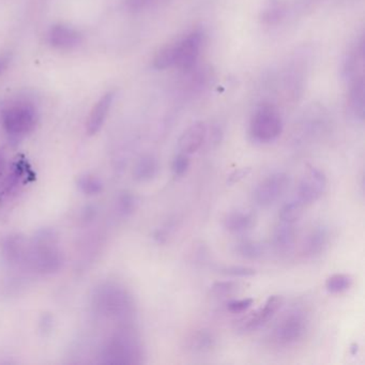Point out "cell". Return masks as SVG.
<instances>
[{
  "instance_id": "f1b7e54d",
  "label": "cell",
  "mask_w": 365,
  "mask_h": 365,
  "mask_svg": "<svg viewBox=\"0 0 365 365\" xmlns=\"http://www.w3.org/2000/svg\"><path fill=\"white\" fill-rule=\"evenodd\" d=\"M190 155L179 153L172 162V172L175 177H182L190 168Z\"/></svg>"
},
{
  "instance_id": "f546056e",
  "label": "cell",
  "mask_w": 365,
  "mask_h": 365,
  "mask_svg": "<svg viewBox=\"0 0 365 365\" xmlns=\"http://www.w3.org/2000/svg\"><path fill=\"white\" fill-rule=\"evenodd\" d=\"M254 300L252 298L235 299L230 301L226 305L230 313L239 314L249 309L253 305Z\"/></svg>"
},
{
  "instance_id": "d6a6232c",
  "label": "cell",
  "mask_w": 365,
  "mask_h": 365,
  "mask_svg": "<svg viewBox=\"0 0 365 365\" xmlns=\"http://www.w3.org/2000/svg\"><path fill=\"white\" fill-rule=\"evenodd\" d=\"M250 173H251V168H242L234 170V172L228 176V185H235V183L240 182L241 180H243V179L249 176Z\"/></svg>"
},
{
  "instance_id": "4fadbf2b",
  "label": "cell",
  "mask_w": 365,
  "mask_h": 365,
  "mask_svg": "<svg viewBox=\"0 0 365 365\" xmlns=\"http://www.w3.org/2000/svg\"><path fill=\"white\" fill-rule=\"evenodd\" d=\"M48 43L57 50L68 51L80 46L82 35L73 27L65 24L52 26L48 31Z\"/></svg>"
},
{
  "instance_id": "836d02e7",
  "label": "cell",
  "mask_w": 365,
  "mask_h": 365,
  "mask_svg": "<svg viewBox=\"0 0 365 365\" xmlns=\"http://www.w3.org/2000/svg\"><path fill=\"white\" fill-rule=\"evenodd\" d=\"M10 63H11V56L9 54L0 55V74H3L7 70Z\"/></svg>"
},
{
  "instance_id": "9c48e42d",
  "label": "cell",
  "mask_w": 365,
  "mask_h": 365,
  "mask_svg": "<svg viewBox=\"0 0 365 365\" xmlns=\"http://www.w3.org/2000/svg\"><path fill=\"white\" fill-rule=\"evenodd\" d=\"M283 303L284 299L282 296L273 294V296L269 297L264 305H262L259 309H256L255 312L241 320L238 326V330L242 333H249L264 326L281 309Z\"/></svg>"
},
{
  "instance_id": "5b68a950",
  "label": "cell",
  "mask_w": 365,
  "mask_h": 365,
  "mask_svg": "<svg viewBox=\"0 0 365 365\" xmlns=\"http://www.w3.org/2000/svg\"><path fill=\"white\" fill-rule=\"evenodd\" d=\"M37 121V110L29 102H14L3 112L4 129L14 140L29 135L35 129Z\"/></svg>"
},
{
  "instance_id": "ffe728a7",
  "label": "cell",
  "mask_w": 365,
  "mask_h": 365,
  "mask_svg": "<svg viewBox=\"0 0 365 365\" xmlns=\"http://www.w3.org/2000/svg\"><path fill=\"white\" fill-rule=\"evenodd\" d=\"M160 164L157 158L151 155H143L138 160L133 168V178L138 182H149L157 178Z\"/></svg>"
},
{
  "instance_id": "7402d4cb",
  "label": "cell",
  "mask_w": 365,
  "mask_h": 365,
  "mask_svg": "<svg viewBox=\"0 0 365 365\" xmlns=\"http://www.w3.org/2000/svg\"><path fill=\"white\" fill-rule=\"evenodd\" d=\"M304 207L305 205L301 202L298 198L289 200L279 209V221L296 224L302 217Z\"/></svg>"
},
{
  "instance_id": "603a6c76",
  "label": "cell",
  "mask_w": 365,
  "mask_h": 365,
  "mask_svg": "<svg viewBox=\"0 0 365 365\" xmlns=\"http://www.w3.org/2000/svg\"><path fill=\"white\" fill-rule=\"evenodd\" d=\"M352 284H354V279L349 274L335 273L327 279L324 287L330 294H339L348 292L351 288Z\"/></svg>"
},
{
  "instance_id": "30bf717a",
  "label": "cell",
  "mask_w": 365,
  "mask_h": 365,
  "mask_svg": "<svg viewBox=\"0 0 365 365\" xmlns=\"http://www.w3.org/2000/svg\"><path fill=\"white\" fill-rule=\"evenodd\" d=\"M202 35L200 31H193L180 41L175 43V66L181 70H190L194 67L200 48H202Z\"/></svg>"
},
{
  "instance_id": "d6986e66",
  "label": "cell",
  "mask_w": 365,
  "mask_h": 365,
  "mask_svg": "<svg viewBox=\"0 0 365 365\" xmlns=\"http://www.w3.org/2000/svg\"><path fill=\"white\" fill-rule=\"evenodd\" d=\"M256 215L251 211L232 210L224 217L223 226L232 234H245L255 226Z\"/></svg>"
},
{
  "instance_id": "4dcf8cb0",
  "label": "cell",
  "mask_w": 365,
  "mask_h": 365,
  "mask_svg": "<svg viewBox=\"0 0 365 365\" xmlns=\"http://www.w3.org/2000/svg\"><path fill=\"white\" fill-rule=\"evenodd\" d=\"M174 227L175 224L173 223L172 221L168 222V223L164 224L162 227H160L159 230H155V235H153V238L155 239L157 242L165 243L166 241H168V237L172 234Z\"/></svg>"
},
{
  "instance_id": "7a4b0ae2",
  "label": "cell",
  "mask_w": 365,
  "mask_h": 365,
  "mask_svg": "<svg viewBox=\"0 0 365 365\" xmlns=\"http://www.w3.org/2000/svg\"><path fill=\"white\" fill-rule=\"evenodd\" d=\"M142 341L135 330L129 326L117 330L104 344L101 350V362L106 364H135L142 363Z\"/></svg>"
},
{
  "instance_id": "4316f807",
  "label": "cell",
  "mask_w": 365,
  "mask_h": 365,
  "mask_svg": "<svg viewBox=\"0 0 365 365\" xmlns=\"http://www.w3.org/2000/svg\"><path fill=\"white\" fill-rule=\"evenodd\" d=\"M175 66V44L165 46L162 48L155 61H153V67L158 70H165Z\"/></svg>"
},
{
  "instance_id": "7c38bea8",
  "label": "cell",
  "mask_w": 365,
  "mask_h": 365,
  "mask_svg": "<svg viewBox=\"0 0 365 365\" xmlns=\"http://www.w3.org/2000/svg\"><path fill=\"white\" fill-rule=\"evenodd\" d=\"M331 234L329 228L324 224L314 226L303 240L301 253L305 258L315 259L322 256L328 249Z\"/></svg>"
},
{
  "instance_id": "ac0fdd59",
  "label": "cell",
  "mask_w": 365,
  "mask_h": 365,
  "mask_svg": "<svg viewBox=\"0 0 365 365\" xmlns=\"http://www.w3.org/2000/svg\"><path fill=\"white\" fill-rule=\"evenodd\" d=\"M348 115L356 123H362L365 116V85L363 78L354 81L347 102Z\"/></svg>"
},
{
  "instance_id": "e0dca14e",
  "label": "cell",
  "mask_w": 365,
  "mask_h": 365,
  "mask_svg": "<svg viewBox=\"0 0 365 365\" xmlns=\"http://www.w3.org/2000/svg\"><path fill=\"white\" fill-rule=\"evenodd\" d=\"M297 236L296 224L279 221L272 232L273 249L279 254L288 253L296 245Z\"/></svg>"
},
{
  "instance_id": "83f0119b",
  "label": "cell",
  "mask_w": 365,
  "mask_h": 365,
  "mask_svg": "<svg viewBox=\"0 0 365 365\" xmlns=\"http://www.w3.org/2000/svg\"><path fill=\"white\" fill-rule=\"evenodd\" d=\"M217 271L225 277H236V279H245V277H252L256 274L255 269L245 266L219 267Z\"/></svg>"
},
{
  "instance_id": "8fae6325",
  "label": "cell",
  "mask_w": 365,
  "mask_h": 365,
  "mask_svg": "<svg viewBox=\"0 0 365 365\" xmlns=\"http://www.w3.org/2000/svg\"><path fill=\"white\" fill-rule=\"evenodd\" d=\"M29 245L24 237L10 234L0 239V257L9 267L27 266Z\"/></svg>"
},
{
  "instance_id": "5bb4252c",
  "label": "cell",
  "mask_w": 365,
  "mask_h": 365,
  "mask_svg": "<svg viewBox=\"0 0 365 365\" xmlns=\"http://www.w3.org/2000/svg\"><path fill=\"white\" fill-rule=\"evenodd\" d=\"M207 129L205 123L197 121L190 125L178 140L179 153L191 155L197 153L202 148L205 140H206Z\"/></svg>"
},
{
  "instance_id": "ba28073f",
  "label": "cell",
  "mask_w": 365,
  "mask_h": 365,
  "mask_svg": "<svg viewBox=\"0 0 365 365\" xmlns=\"http://www.w3.org/2000/svg\"><path fill=\"white\" fill-rule=\"evenodd\" d=\"M327 187H328V180L324 173L319 168L311 166L307 168L299 182L297 198L305 206L313 204L326 193Z\"/></svg>"
},
{
  "instance_id": "cb8c5ba5",
  "label": "cell",
  "mask_w": 365,
  "mask_h": 365,
  "mask_svg": "<svg viewBox=\"0 0 365 365\" xmlns=\"http://www.w3.org/2000/svg\"><path fill=\"white\" fill-rule=\"evenodd\" d=\"M78 187L85 195L95 196L103 191V183L97 176L85 174L78 177Z\"/></svg>"
},
{
  "instance_id": "d4e9b609",
  "label": "cell",
  "mask_w": 365,
  "mask_h": 365,
  "mask_svg": "<svg viewBox=\"0 0 365 365\" xmlns=\"http://www.w3.org/2000/svg\"><path fill=\"white\" fill-rule=\"evenodd\" d=\"M242 288L241 283L236 281H219L212 284L210 287V292L213 297L217 298H227L237 294Z\"/></svg>"
},
{
  "instance_id": "6da1fadb",
  "label": "cell",
  "mask_w": 365,
  "mask_h": 365,
  "mask_svg": "<svg viewBox=\"0 0 365 365\" xmlns=\"http://www.w3.org/2000/svg\"><path fill=\"white\" fill-rule=\"evenodd\" d=\"M93 307L99 315L123 324L129 322L135 313V303L129 290L112 282L96 289Z\"/></svg>"
},
{
  "instance_id": "484cf974",
  "label": "cell",
  "mask_w": 365,
  "mask_h": 365,
  "mask_svg": "<svg viewBox=\"0 0 365 365\" xmlns=\"http://www.w3.org/2000/svg\"><path fill=\"white\" fill-rule=\"evenodd\" d=\"M138 208V198L131 192H123L117 200V211L121 217H130Z\"/></svg>"
},
{
  "instance_id": "8992f818",
  "label": "cell",
  "mask_w": 365,
  "mask_h": 365,
  "mask_svg": "<svg viewBox=\"0 0 365 365\" xmlns=\"http://www.w3.org/2000/svg\"><path fill=\"white\" fill-rule=\"evenodd\" d=\"M283 131L281 116L274 108L264 106L256 110L250 123V136L257 144L274 142Z\"/></svg>"
},
{
  "instance_id": "1f68e13d",
  "label": "cell",
  "mask_w": 365,
  "mask_h": 365,
  "mask_svg": "<svg viewBox=\"0 0 365 365\" xmlns=\"http://www.w3.org/2000/svg\"><path fill=\"white\" fill-rule=\"evenodd\" d=\"M155 0H125L127 9L131 12H140L148 8Z\"/></svg>"
},
{
  "instance_id": "52a82bcc",
  "label": "cell",
  "mask_w": 365,
  "mask_h": 365,
  "mask_svg": "<svg viewBox=\"0 0 365 365\" xmlns=\"http://www.w3.org/2000/svg\"><path fill=\"white\" fill-rule=\"evenodd\" d=\"M289 185L290 177L287 173H272L254 187L252 200L259 208H269L286 193Z\"/></svg>"
},
{
  "instance_id": "2e32d148",
  "label": "cell",
  "mask_w": 365,
  "mask_h": 365,
  "mask_svg": "<svg viewBox=\"0 0 365 365\" xmlns=\"http://www.w3.org/2000/svg\"><path fill=\"white\" fill-rule=\"evenodd\" d=\"M114 97L115 93L110 91L102 96L99 101L95 104L87 120L86 130L88 135H96L102 129L112 108Z\"/></svg>"
},
{
  "instance_id": "e575fe53",
  "label": "cell",
  "mask_w": 365,
  "mask_h": 365,
  "mask_svg": "<svg viewBox=\"0 0 365 365\" xmlns=\"http://www.w3.org/2000/svg\"><path fill=\"white\" fill-rule=\"evenodd\" d=\"M6 168H7V161H6L5 155L0 151V179L5 175Z\"/></svg>"
},
{
  "instance_id": "44dd1931",
  "label": "cell",
  "mask_w": 365,
  "mask_h": 365,
  "mask_svg": "<svg viewBox=\"0 0 365 365\" xmlns=\"http://www.w3.org/2000/svg\"><path fill=\"white\" fill-rule=\"evenodd\" d=\"M235 253L243 259L257 260L264 257L266 254V245L259 241L245 239V240L239 241L235 245Z\"/></svg>"
},
{
  "instance_id": "9a60e30c",
  "label": "cell",
  "mask_w": 365,
  "mask_h": 365,
  "mask_svg": "<svg viewBox=\"0 0 365 365\" xmlns=\"http://www.w3.org/2000/svg\"><path fill=\"white\" fill-rule=\"evenodd\" d=\"M217 347V336L208 329H198L185 339V348L193 354H206Z\"/></svg>"
},
{
  "instance_id": "3957f363",
  "label": "cell",
  "mask_w": 365,
  "mask_h": 365,
  "mask_svg": "<svg viewBox=\"0 0 365 365\" xmlns=\"http://www.w3.org/2000/svg\"><path fill=\"white\" fill-rule=\"evenodd\" d=\"M57 237L50 230H41L29 245L27 264L42 274L58 272L63 264V255L57 245Z\"/></svg>"
},
{
  "instance_id": "277c9868",
  "label": "cell",
  "mask_w": 365,
  "mask_h": 365,
  "mask_svg": "<svg viewBox=\"0 0 365 365\" xmlns=\"http://www.w3.org/2000/svg\"><path fill=\"white\" fill-rule=\"evenodd\" d=\"M307 330L309 318L307 314L300 309H292L277 322L271 332V341L277 347H292L304 339Z\"/></svg>"
}]
</instances>
